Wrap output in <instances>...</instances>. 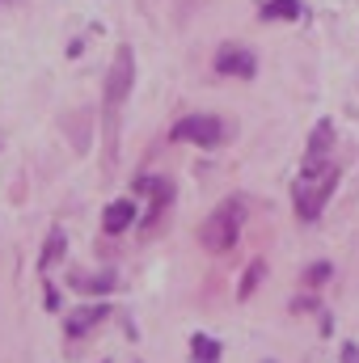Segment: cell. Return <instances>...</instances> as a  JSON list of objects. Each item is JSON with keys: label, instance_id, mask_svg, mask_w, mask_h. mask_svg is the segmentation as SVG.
<instances>
[{"label": "cell", "instance_id": "cell-1", "mask_svg": "<svg viewBox=\"0 0 359 363\" xmlns=\"http://www.w3.org/2000/svg\"><path fill=\"white\" fill-rule=\"evenodd\" d=\"M136 81V51L131 47H118L114 51V64L106 72V93H101V127H106V165H114L118 157V114H123V101L131 93Z\"/></svg>", "mask_w": 359, "mask_h": 363}, {"label": "cell", "instance_id": "cell-2", "mask_svg": "<svg viewBox=\"0 0 359 363\" xmlns=\"http://www.w3.org/2000/svg\"><path fill=\"white\" fill-rule=\"evenodd\" d=\"M334 186H338L334 161H326V157H304L300 174H296V182H292V207H296V216H300L304 224H313V220L326 211Z\"/></svg>", "mask_w": 359, "mask_h": 363}, {"label": "cell", "instance_id": "cell-3", "mask_svg": "<svg viewBox=\"0 0 359 363\" xmlns=\"http://www.w3.org/2000/svg\"><path fill=\"white\" fill-rule=\"evenodd\" d=\"M241 224H245V203L241 199H224L199 228V241L211 250V254H228L241 237Z\"/></svg>", "mask_w": 359, "mask_h": 363}, {"label": "cell", "instance_id": "cell-4", "mask_svg": "<svg viewBox=\"0 0 359 363\" xmlns=\"http://www.w3.org/2000/svg\"><path fill=\"white\" fill-rule=\"evenodd\" d=\"M224 135H228V127L216 114H186L170 131V140H178V144L186 140V144H199V148H216V144H224Z\"/></svg>", "mask_w": 359, "mask_h": 363}, {"label": "cell", "instance_id": "cell-5", "mask_svg": "<svg viewBox=\"0 0 359 363\" xmlns=\"http://www.w3.org/2000/svg\"><path fill=\"white\" fill-rule=\"evenodd\" d=\"M216 72L220 77H233V81H254V72H258V60H254V51L250 47H241V43H224L220 51H216Z\"/></svg>", "mask_w": 359, "mask_h": 363}, {"label": "cell", "instance_id": "cell-6", "mask_svg": "<svg viewBox=\"0 0 359 363\" xmlns=\"http://www.w3.org/2000/svg\"><path fill=\"white\" fill-rule=\"evenodd\" d=\"M101 317H110V308H106V304H85V308H72V313L64 317V334H68V338H81V334H89Z\"/></svg>", "mask_w": 359, "mask_h": 363}, {"label": "cell", "instance_id": "cell-7", "mask_svg": "<svg viewBox=\"0 0 359 363\" xmlns=\"http://www.w3.org/2000/svg\"><path fill=\"white\" fill-rule=\"evenodd\" d=\"M136 216H140V211H136L131 199H114V203L106 207V216H101V228H106L110 237H114V233H127V228L136 224Z\"/></svg>", "mask_w": 359, "mask_h": 363}, {"label": "cell", "instance_id": "cell-8", "mask_svg": "<svg viewBox=\"0 0 359 363\" xmlns=\"http://www.w3.org/2000/svg\"><path fill=\"white\" fill-rule=\"evenodd\" d=\"M304 4L300 0H263V21H300Z\"/></svg>", "mask_w": 359, "mask_h": 363}, {"label": "cell", "instance_id": "cell-9", "mask_svg": "<svg viewBox=\"0 0 359 363\" xmlns=\"http://www.w3.org/2000/svg\"><path fill=\"white\" fill-rule=\"evenodd\" d=\"M330 148H334V123H317L313 135H309V152L304 157H330Z\"/></svg>", "mask_w": 359, "mask_h": 363}, {"label": "cell", "instance_id": "cell-10", "mask_svg": "<svg viewBox=\"0 0 359 363\" xmlns=\"http://www.w3.org/2000/svg\"><path fill=\"white\" fill-rule=\"evenodd\" d=\"M190 363H220V342L207 334H194L190 338Z\"/></svg>", "mask_w": 359, "mask_h": 363}, {"label": "cell", "instance_id": "cell-11", "mask_svg": "<svg viewBox=\"0 0 359 363\" xmlns=\"http://www.w3.org/2000/svg\"><path fill=\"white\" fill-rule=\"evenodd\" d=\"M263 274H267V262H263V258H254V262H250V271L241 274V287H237V296H241V300H250V296L258 291Z\"/></svg>", "mask_w": 359, "mask_h": 363}, {"label": "cell", "instance_id": "cell-12", "mask_svg": "<svg viewBox=\"0 0 359 363\" xmlns=\"http://www.w3.org/2000/svg\"><path fill=\"white\" fill-rule=\"evenodd\" d=\"M68 245V237H64V228H51V237H47V245H43V258H38V267L47 271L55 258H60V250Z\"/></svg>", "mask_w": 359, "mask_h": 363}, {"label": "cell", "instance_id": "cell-13", "mask_svg": "<svg viewBox=\"0 0 359 363\" xmlns=\"http://www.w3.org/2000/svg\"><path fill=\"white\" fill-rule=\"evenodd\" d=\"M77 287H81V291H101V296H106V291L114 287V279H110V274H101V279H77Z\"/></svg>", "mask_w": 359, "mask_h": 363}, {"label": "cell", "instance_id": "cell-14", "mask_svg": "<svg viewBox=\"0 0 359 363\" xmlns=\"http://www.w3.org/2000/svg\"><path fill=\"white\" fill-rule=\"evenodd\" d=\"M326 279H330V262H317V267H309V274H304L309 287H321Z\"/></svg>", "mask_w": 359, "mask_h": 363}, {"label": "cell", "instance_id": "cell-15", "mask_svg": "<svg viewBox=\"0 0 359 363\" xmlns=\"http://www.w3.org/2000/svg\"><path fill=\"white\" fill-rule=\"evenodd\" d=\"M338 363H359V347L355 342H347V347H343V359Z\"/></svg>", "mask_w": 359, "mask_h": 363}, {"label": "cell", "instance_id": "cell-16", "mask_svg": "<svg viewBox=\"0 0 359 363\" xmlns=\"http://www.w3.org/2000/svg\"><path fill=\"white\" fill-rule=\"evenodd\" d=\"M263 363H279V359H263Z\"/></svg>", "mask_w": 359, "mask_h": 363}]
</instances>
